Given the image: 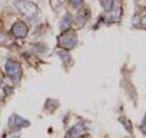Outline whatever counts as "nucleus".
I'll list each match as a JSON object with an SVG mask.
<instances>
[{
    "label": "nucleus",
    "mask_w": 146,
    "mask_h": 138,
    "mask_svg": "<svg viewBox=\"0 0 146 138\" xmlns=\"http://www.w3.org/2000/svg\"><path fill=\"white\" fill-rule=\"evenodd\" d=\"M15 6L17 7V10L20 11L22 15H25V17H27L28 20H34L39 13V10H38V7H36V5H34V4L31 1H27V0H16Z\"/></svg>",
    "instance_id": "1"
},
{
    "label": "nucleus",
    "mask_w": 146,
    "mask_h": 138,
    "mask_svg": "<svg viewBox=\"0 0 146 138\" xmlns=\"http://www.w3.org/2000/svg\"><path fill=\"white\" fill-rule=\"evenodd\" d=\"M4 67H5V72L9 76V78L11 80V82L17 83L21 78V75H22V70H21L20 64H18L17 61H15V60L9 59V60L5 62V66Z\"/></svg>",
    "instance_id": "2"
},
{
    "label": "nucleus",
    "mask_w": 146,
    "mask_h": 138,
    "mask_svg": "<svg viewBox=\"0 0 146 138\" xmlns=\"http://www.w3.org/2000/svg\"><path fill=\"white\" fill-rule=\"evenodd\" d=\"M77 34L73 31H65L63 33L58 37V45L65 50H71L77 45Z\"/></svg>",
    "instance_id": "3"
},
{
    "label": "nucleus",
    "mask_w": 146,
    "mask_h": 138,
    "mask_svg": "<svg viewBox=\"0 0 146 138\" xmlns=\"http://www.w3.org/2000/svg\"><path fill=\"white\" fill-rule=\"evenodd\" d=\"M9 127H10V130L12 131H17L20 130L22 127H28L31 125V122L28 120H26V119L21 117L20 115L17 114H12L10 119H9Z\"/></svg>",
    "instance_id": "4"
},
{
    "label": "nucleus",
    "mask_w": 146,
    "mask_h": 138,
    "mask_svg": "<svg viewBox=\"0 0 146 138\" xmlns=\"http://www.w3.org/2000/svg\"><path fill=\"white\" fill-rule=\"evenodd\" d=\"M11 33L16 37V38H25L28 34V27L25 22L22 21H17L12 25L11 28Z\"/></svg>",
    "instance_id": "5"
},
{
    "label": "nucleus",
    "mask_w": 146,
    "mask_h": 138,
    "mask_svg": "<svg viewBox=\"0 0 146 138\" xmlns=\"http://www.w3.org/2000/svg\"><path fill=\"white\" fill-rule=\"evenodd\" d=\"M86 130V127L83 122H78L73 126L70 131L67 132V138H80L82 136L84 135V132Z\"/></svg>",
    "instance_id": "6"
},
{
    "label": "nucleus",
    "mask_w": 146,
    "mask_h": 138,
    "mask_svg": "<svg viewBox=\"0 0 146 138\" xmlns=\"http://www.w3.org/2000/svg\"><path fill=\"white\" fill-rule=\"evenodd\" d=\"M72 22H73V16L71 15L70 12H67L65 16H63L62 18V22H61V29L65 32V31H68L70 29V27L72 25Z\"/></svg>",
    "instance_id": "7"
},
{
    "label": "nucleus",
    "mask_w": 146,
    "mask_h": 138,
    "mask_svg": "<svg viewBox=\"0 0 146 138\" xmlns=\"http://www.w3.org/2000/svg\"><path fill=\"white\" fill-rule=\"evenodd\" d=\"M89 18V11L86 10H83L78 13V16H77V25L78 26H84L86 23V21H88Z\"/></svg>",
    "instance_id": "8"
},
{
    "label": "nucleus",
    "mask_w": 146,
    "mask_h": 138,
    "mask_svg": "<svg viewBox=\"0 0 146 138\" xmlns=\"http://www.w3.org/2000/svg\"><path fill=\"white\" fill-rule=\"evenodd\" d=\"M102 7L105 9L106 11H111L112 7H113V0H100Z\"/></svg>",
    "instance_id": "9"
},
{
    "label": "nucleus",
    "mask_w": 146,
    "mask_h": 138,
    "mask_svg": "<svg viewBox=\"0 0 146 138\" xmlns=\"http://www.w3.org/2000/svg\"><path fill=\"white\" fill-rule=\"evenodd\" d=\"M58 56H60L61 60L65 61V62H68V61H70V59H71L70 54H68L67 52H65V50H63V52H58Z\"/></svg>",
    "instance_id": "10"
},
{
    "label": "nucleus",
    "mask_w": 146,
    "mask_h": 138,
    "mask_svg": "<svg viewBox=\"0 0 146 138\" xmlns=\"http://www.w3.org/2000/svg\"><path fill=\"white\" fill-rule=\"evenodd\" d=\"M70 3H71V5L73 7H78L82 5V3H83V0H70Z\"/></svg>",
    "instance_id": "11"
},
{
    "label": "nucleus",
    "mask_w": 146,
    "mask_h": 138,
    "mask_svg": "<svg viewBox=\"0 0 146 138\" xmlns=\"http://www.w3.org/2000/svg\"><path fill=\"white\" fill-rule=\"evenodd\" d=\"M145 122H146V119L144 117L143 119V127H141V128H143V133H144V135H145Z\"/></svg>",
    "instance_id": "12"
},
{
    "label": "nucleus",
    "mask_w": 146,
    "mask_h": 138,
    "mask_svg": "<svg viewBox=\"0 0 146 138\" xmlns=\"http://www.w3.org/2000/svg\"><path fill=\"white\" fill-rule=\"evenodd\" d=\"M3 42H4V37L1 33H0V43H3Z\"/></svg>",
    "instance_id": "13"
},
{
    "label": "nucleus",
    "mask_w": 146,
    "mask_h": 138,
    "mask_svg": "<svg viewBox=\"0 0 146 138\" xmlns=\"http://www.w3.org/2000/svg\"><path fill=\"white\" fill-rule=\"evenodd\" d=\"M136 1H139V0H136Z\"/></svg>",
    "instance_id": "14"
}]
</instances>
